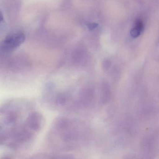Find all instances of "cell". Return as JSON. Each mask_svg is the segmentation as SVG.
<instances>
[{"label":"cell","mask_w":159,"mask_h":159,"mask_svg":"<svg viewBox=\"0 0 159 159\" xmlns=\"http://www.w3.org/2000/svg\"><path fill=\"white\" fill-rule=\"evenodd\" d=\"M44 118L24 99L8 100L1 108V144L14 150L28 147L42 129Z\"/></svg>","instance_id":"6da1fadb"},{"label":"cell","mask_w":159,"mask_h":159,"mask_svg":"<svg viewBox=\"0 0 159 159\" xmlns=\"http://www.w3.org/2000/svg\"><path fill=\"white\" fill-rule=\"evenodd\" d=\"M88 125L84 122L70 117H60L52 125L48 135L49 144L58 150L72 151L88 144Z\"/></svg>","instance_id":"7a4b0ae2"},{"label":"cell","mask_w":159,"mask_h":159,"mask_svg":"<svg viewBox=\"0 0 159 159\" xmlns=\"http://www.w3.org/2000/svg\"><path fill=\"white\" fill-rule=\"evenodd\" d=\"M25 37L22 33H16L7 37L2 45V49L5 51H11L17 48L24 41Z\"/></svg>","instance_id":"3957f363"},{"label":"cell","mask_w":159,"mask_h":159,"mask_svg":"<svg viewBox=\"0 0 159 159\" xmlns=\"http://www.w3.org/2000/svg\"><path fill=\"white\" fill-rule=\"evenodd\" d=\"M144 29L143 22L140 19H137L134 23V27L130 31V35L133 38H137L139 37Z\"/></svg>","instance_id":"277c9868"},{"label":"cell","mask_w":159,"mask_h":159,"mask_svg":"<svg viewBox=\"0 0 159 159\" xmlns=\"http://www.w3.org/2000/svg\"><path fill=\"white\" fill-rule=\"evenodd\" d=\"M97 24L94 23H90V24H89L87 25V27H88V28L90 30H93L95 29L97 27Z\"/></svg>","instance_id":"5b68a950"}]
</instances>
